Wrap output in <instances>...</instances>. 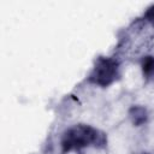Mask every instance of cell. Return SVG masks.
I'll return each instance as SVG.
<instances>
[{"mask_svg":"<svg viewBox=\"0 0 154 154\" xmlns=\"http://www.w3.org/2000/svg\"><path fill=\"white\" fill-rule=\"evenodd\" d=\"M114 73H116V64L112 63L111 60H105L96 67V77L99 83L102 84L109 83Z\"/></svg>","mask_w":154,"mask_h":154,"instance_id":"6da1fadb","label":"cell"},{"mask_svg":"<svg viewBox=\"0 0 154 154\" xmlns=\"http://www.w3.org/2000/svg\"><path fill=\"white\" fill-rule=\"evenodd\" d=\"M143 71L149 76H154V59H148L146 61L143 65Z\"/></svg>","mask_w":154,"mask_h":154,"instance_id":"7a4b0ae2","label":"cell"}]
</instances>
